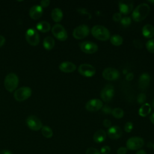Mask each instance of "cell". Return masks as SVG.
Segmentation results:
<instances>
[{
	"mask_svg": "<svg viewBox=\"0 0 154 154\" xmlns=\"http://www.w3.org/2000/svg\"><path fill=\"white\" fill-rule=\"evenodd\" d=\"M150 12V7L146 3L139 4L133 11L132 17L134 21L140 22L144 20Z\"/></svg>",
	"mask_w": 154,
	"mask_h": 154,
	"instance_id": "obj_1",
	"label": "cell"
},
{
	"mask_svg": "<svg viewBox=\"0 0 154 154\" xmlns=\"http://www.w3.org/2000/svg\"><path fill=\"white\" fill-rule=\"evenodd\" d=\"M91 32L93 36L99 40L106 41L110 37V32L109 30L102 25H97L94 26L91 28Z\"/></svg>",
	"mask_w": 154,
	"mask_h": 154,
	"instance_id": "obj_2",
	"label": "cell"
},
{
	"mask_svg": "<svg viewBox=\"0 0 154 154\" xmlns=\"http://www.w3.org/2000/svg\"><path fill=\"white\" fill-rule=\"evenodd\" d=\"M19 84V78L14 73L8 74L4 80V86L8 91H14L17 87Z\"/></svg>",
	"mask_w": 154,
	"mask_h": 154,
	"instance_id": "obj_3",
	"label": "cell"
},
{
	"mask_svg": "<svg viewBox=\"0 0 154 154\" xmlns=\"http://www.w3.org/2000/svg\"><path fill=\"white\" fill-rule=\"evenodd\" d=\"M144 144V140L139 137L129 138L126 141V148L131 150H140Z\"/></svg>",
	"mask_w": 154,
	"mask_h": 154,
	"instance_id": "obj_4",
	"label": "cell"
},
{
	"mask_svg": "<svg viewBox=\"0 0 154 154\" xmlns=\"http://www.w3.org/2000/svg\"><path fill=\"white\" fill-rule=\"evenodd\" d=\"M32 91L29 87H22L16 90L14 93L15 99L19 102L23 101L29 98L31 95Z\"/></svg>",
	"mask_w": 154,
	"mask_h": 154,
	"instance_id": "obj_5",
	"label": "cell"
},
{
	"mask_svg": "<svg viewBox=\"0 0 154 154\" xmlns=\"http://www.w3.org/2000/svg\"><path fill=\"white\" fill-rule=\"evenodd\" d=\"M53 35L59 40L64 41L67 38V33L64 28L60 24H55L52 28Z\"/></svg>",
	"mask_w": 154,
	"mask_h": 154,
	"instance_id": "obj_6",
	"label": "cell"
},
{
	"mask_svg": "<svg viewBox=\"0 0 154 154\" xmlns=\"http://www.w3.org/2000/svg\"><path fill=\"white\" fill-rule=\"evenodd\" d=\"M25 38L27 42L31 45L35 46L39 43V35L35 29H28L26 32Z\"/></svg>",
	"mask_w": 154,
	"mask_h": 154,
	"instance_id": "obj_7",
	"label": "cell"
},
{
	"mask_svg": "<svg viewBox=\"0 0 154 154\" xmlns=\"http://www.w3.org/2000/svg\"><path fill=\"white\" fill-rule=\"evenodd\" d=\"M89 28L86 25H81L76 27L73 31V36L76 39H82L89 34Z\"/></svg>",
	"mask_w": 154,
	"mask_h": 154,
	"instance_id": "obj_8",
	"label": "cell"
},
{
	"mask_svg": "<svg viewBox=\"0 0 154 154\" xmlns=\"http://www.w3.org/2000/svg\"><path fill=\"white\" fill-rule=\"evenodd\" d=\"M80 48L82 52L86 54H94L98 50L97 45L92 42L84 41L79 45Z\"/></svg>",
	"mask_w": 154,
	"mask_h": 154,
	"instance_id": "obj_9",
	"label": "cell"
},
{
	"mask_svg": "<svg viewBox=\"0 0 154 154\" xmlns=\"http://www.w3.org/2000/svg\"><path fill=\"white\" fill-rule=\"evenodd\" d=\"M114 96V87L111 84H107L102 88L100 92V97L105 102L111 100Z\"/></svg>",
	"mask_w": 154,
	"mask_h": 154,
	"instance_id": "obj_10",
	"label": "cell"
},
{
	"mask_svg": "<svg viewBox=\"0 0 154 154\" xmlns=\"http://www.w3.org/2000/svg\"><path fill=\"white\" fill-rule=\"evenodd\" d=\"M26 123L29 128L33 131H38L43 127L40 120L35 116H29L26 120Z\"/></svg>",
	"mask_w": 154,
	"mask_h": 154,
	"instance_id": "obj_11",
	"label": "cell"
},
{
	"mask_svg": "<svg viewBox=\"0 0 154 154\" xmlns=\"http://www.w3.org/2000/svg\"><path fill=\"white\" fill-rule=\"evenodd\" d=\"M119 72L113 67H107L102 72V76L108 81L116 80L119 78Z\"/></svg>",
	"mask_w": 154,
	"mask_h": 154,
	"instance_id": "obj_12",
	"label": "cell"
},
{
	"mask_svg": "<svg viewBox=\"0 0 154 154\" xmlns=\"http://www.w3.org/2000/svg\"><path fill=\"white\" fill-rule=\"evenodd\" d=\"M78 72L82 76L91 77L96 73L95 68L89 64H82L78 67Z\"/></svg>",
	"mask_w": 154,
	"mask_h": 154,
	"instance_id": "obj_13",
	"label": "cell"
},
{
	"mask_svg": "<svg viewBox=\"0 0 154 154\" xmlns=\"http://www.w3.org/2000/svg\"><path fill=\"white\" fill-rule=\"evenodd\" d=\"M103 106V102L99 99H93L88 100L86 105L85 108L87 111L90 112L97 111L101 109Z\"/></svg>",
	"mask_w": 154,
	"mask_h": 154,
	"instance_id": "obj_14",
	"label": "cell"
},
{
	"mask_svg": "<svg viewBox=\"0 0 154 154\" xmlns=\"http://www.w3.org/2000/svg\"><path fill=\"white\" fill-rule=\"evenodd\" d=\"M120 13L123 14L130 13L133 9V2L130 0H122L119 2Z\"/></svg>",
	"mask_w": 154,
	"mask_h": 154,
	"instance_id": "obj_15",
	"label": "cell"
},
{
	"mask_svg": "<svg viewBox=\"0 0 154 154\" xmlns=\"http://www.w3.org/2000/svg\"><path fill=\"white\" fill-rule=\"evenodd\" d=\"M123 134L122 129L118 126H112L108 128L107 135L109 138L112 140H117L120 138Z\"/></svg>",
	"mask_w": 154,
	"mask_h": 154,
	"instance_id": "obj_16",
	"label": "cell"
},
{
	"mask_svg": "<svg viewBox=\"0 0 154 154\" xmlns=\"http://www.w3.org/2000/svg\"><path fill=\"white\" fill-rule=\"evenodd\" d=\"M150 81V76L147 73H142L138 80V85L141 89L144 90L147 88L149 85Z\"/></svg>",
	"mask_w": 154,
	"mask_h": 154,
	"instance_id": "obj_17",
	"label": "cell"
},
{
	"mask_svg": "<svg viewBox=\"0 0 154 154\" xmlns=\"http://www.w3.org/2000/svg\"><path fill=\"white\" fill-rule=\"evenodd\" d=\"M76 66L75 64L69 61H64L59 65L60 70L64 73H71L75 70Z\"/></svg>",
	"mask_w": 154,
	"mask_h": 154,
	"instance_id": "obj_18",
	"label": "cell"
},
{
	"mask_svg": "<svg viewBox=\"0 0 154 154\" xmlns=\"http://www.w3.org/2000/svg\"><path fill=\"white\" fill-rule=\"evenodd\" d=\"M43 10L42 7L40 5H34L32 6L29 11V14L30 17L34 20L38 19L42 16Z\"/></svg>",
	"mask_w": 154,
	"mask_h": 154,
	"instance_id": "obj_19",
	"label": "cell"
},
{
	"mask_svg": "<svg viewBox=\"0 0 154 154\" xmlns=\"http://www.w3.org/2000/svg\"><path fill=\"white\" fill-rule=\"evenodd\" d=\"M106 133L103 129L97 130L93 135V140L97 143H101L105 140Z\"/></svg>",
	"mask_w": 154,
	"mask_h": 154,
	"instance_id": "obj_20",
	"label": "cell"
},
{
	"mask_svg": "<svg viewBox=\"0 0 154 154\" xmlns=\"http://www.w3.org/2000/svg\"><path fill=\"white\" fill-rule=\"evenodd\" d=\"M143 35L146 38H152L154 36V26L150 24L145 25L142 29Z\"/></svg>",
	"mask_w": 154,
	"mask_h": 154,
	"instance_id": "obj_21",
	"label": "cell"
},
{
	"mask_svg": "<svg viewBox=\"0 0 154 154\" xmlns=\"http://www.w3.org/2000/svg\"><path fill=\"white\" fill-rule=\"evenodd\" d=\"M63 12L60 8H55L51 12V17L54 21L60 22L63 18Z\"/></svg>",
	"mask_w": 154,
	"mask_h": 154,
	"instance_id": "obj_22",
	"label": "cell"
},
{
	"mask_svg": "<svg viewBox=\"0 0 154 154\" xmlns=\"http://www.w3.org/2000/svg\"><path fill=\"white\" fill-rule=\"evenodd\" d=\"M151 111V106L149 103H146L143 104L138 111V114L141 117H146L149 114Z\"/></svg>",
	"mask_w": 154,
	"mask_h": 154,
	"instance_id": "obj_23",
	"label": "cell"
},
{
	"mask_svg": "<svg viewBox=\"0 0 154 154\" xmlns=\"http://www.w3.org/2000/svg\"><path fill=\"white\" fill-rule=\"evenodd\" d=\"M55 45L54 39L51 36H47L43 40V46L47 50L52 49Z\"/></svg>",
	"mask_w": 154,
	"mask_h": 154,
	"instance_id": "obj_24",
	"label": "cell"
},
{
	"mask_svg": "<svg viewBox=\"0 0 154 154\" xmlns=\"http://www.w3.org/2000/svg\"><path fill=\"white\" fill-rule=\"evenodd\" d=\"M37 29L42 32H46L51 29L49 23L46 21H41L37 24Z\"/></svg>",
	"mask_w": 154,
	"mask_h": 154,
	"instance_id": "obj_25",
	"label": "cell"
},
{
	"mask_svg": "<svg viewBox=\"0 0 154 154\" xmlns=\"http://www.w3.org/2000/svg\"><path fill=\"white\" fill-rule=\"evenodd\" d=\"M123 38L122 36L118 34L113 35L110 38L111 43L114 46H120L123 43Z\"/></svg>",
	"mask_w": 154,
	"mask_h": 154,
	"instance_id": "obj_26",
	"label": "cell"
},
{
	"mask_svg": "<svg viewBox=\"0 0 154 154\" xmlns=\"http://www.w3.org/2000/svg\"><path fill=\"white\" fill-rule=\"evenodd\" d=\"M42 135L48 138H51L53 135V131L51 128L48 126H44L42 128Z\"/></svg>",
	"mask_w": 154,
	"mask_h": 154,
	"instance_id": "obj_27",
	"label": "cell"
},
{
	"mask_svg": "<svg viewBox=\"0 0 154 154\" xmlns=\"http://www.w3.org/2000/svg\"><path fill=\"white\" fill-rule=\"evenodd\" d=\"M111 114L115 118L121 119L123 117L124 112L122 109H121L120 108H114L113 109H112Z\"/></svg>",
	"mask_w": 154,
	"mask_h": 154,
	"instance_id": "obj_28",
	"label": "cell"
},
{
	"mask_svg": "<svg viewBox=\"0 0 154 154\" xmlns=\"http://www.w3.org/2000/svg\"><path fill=\"white\" fill-rule=\"evenodd\" d=\"M146 47L148 51L154 54V38L148 40L146 43Z\"/></svg>",
	"mask_w": 154,
	"mask_h": 154,
	"instance_id": "obj_29",
	"label": "cell"
},
{
	"mask_svg": "<svg viewBox=\"0 0 154 154\" xmlns=\"http://www.w3.org/2000/svg\"><path fill=\"white\" fill-rule=\"evenodd\" d=\"M121 24L124 26H129L131 23V19L129 17H124L120 20Z\"/></svg>",
	"mask_w": 154,
	"mask_h": 154,
	"instance_id": "obj_30",
	"label": "cell"
},
{
	"mask_svg": "<svg viewBox=\"0 0 154 154\" xmlns=\"http://www.w3.org/2000/svg\"><path fill=\"white\" fill-rule=\"evenodd\" d=\"M133 129V124L132 122H128L126 123V124L125 125V126H124V130L126 132H128V133H129L132 131Z\"/></svg>",
	"mask_w": 154,
	"mask_h": 154,
	"instance_id": "obj_31",
	"label": "cell"
},
{
	"mask_svg": "<svg viewBox=\"0 0 154 154\" xmlns=\"http://www.w3.org/2000/svg\"><path fill=\"white\" fill-rule=\"evenodd\" d=\"M146 100V96L144 93H140L137 97V102L140 104L143 103Z\"/></svg>",
	"mask_w": 154,
	"mask_h": 154,
	"instance_id": "obj_32",
	"label": "cell"
},
{
	"mask_svg": "<svg viewBox=\"0 0 154 154\" xmlns=\"http://www.w3.org/2000/svg\"><path fill=\"white\" fill-rule=\"evenodd\" d=\"M85 154H101V153L97 149L94 147H90L87 149L85 152Z\"/></svg>",
	"mask_w": 154,
	"mask_h": 154,
	"instance_id": "obj_33",
	"label": "cell"
},
{
	"mask_svg": "<svg viewBox=\"0 0 154 154\" xmlns=\"http://www.w3.org/2000/svg\"><path fill=\"white\" fill-rule=\"evenodd\" d=\"M111 151V149L108 146H104L100 149V153L101 154H108Z\"/></svg>",
	"mask_w": 154,
	"mask_h": 154,
	"instance_id": "obj_34",
	"label": "cell"
},
{
	"mask_svg": "<svg viewBox=\"0 0 154 154\" xmlns=\"http://www.w3.org/2000/svg\"><path fill=\"white\" fill-rule=\"evenodd\" d=\"M133 43H134V45L135 46V47H136L137 48L140 49V48H141V47L143 46V43L141 42V40L139 39H135L133 41Z\"/></svg>",
	"mask_w": 154,
	"mask_h": 154,
	"instance_id": "obj_35",
	"label": "cell"
},
{
	"mask_svg": "<svg viewBox=\"0 0 154 154\" xmlns=\"http://www.w3.org/2000/svg\"><path fill=\"white\" fill-rule=\"evenodd\" d=\"M113 20L118 22L122 19V14L120 13H116L112 16Z\"/></svg>",
	"mask_w": 154,
	"mask_h": 154,
	"instance_id": "obj_36",
	"label": "cell"
},
{
	"mask_svg": "<svg viewBox=\"0 0 154 154\" xmlns=\"http://www.w3.org/2000/svg\"><path fill=\"white\" fill-rule=\"evenodd\" d=\"M128 149L125 147H120L117 150V154H126L127 153Z\"/></svg>",
	"mask_w": 154,
	"mask_h": 154,
	"instance_id": "obj_37",
	"label": "cell"
},
{
	"mask_svg": "<svg viewBox=\"0 0 154 154\" xmlns=\"http://www.w3.org/2000/svg\"><path fill=\"white\" fill-rule=\"evenodd\" d=\"M102 111L106 114H109L111 112V109L109 106H108V105H104L103 106H102Z\"/></svg>",
	"mask_w": 154,
	"mask_h": 154,
	"instance_id": "obj_38",
	"label": "cell"
},
{
	"mask_svg": "<svg viewBox=\"0 0 154 154\" xmlns=\"http://www.w3.org/2000/svg\"><path fill=\"white\" fill-rule=\"evenodd\" d=\"M103 125L105 128H110L111 125V122L108 119H105L103 121Z\"/></svg>",
	"mask_w": 154,
	"mask_h": 154,
	"instance_id": "obj_39",
	"label": "cell"
},
{
	"mask_svg": "<svg viewBox=\"0 0 154 154\" xmlns=\"http://www.w3.org/2000/svg\"><path fill=\"white\" fill-rule=\"evenodd\" d=\"M50 4V1L49 0H42L40 2V5L42 7H46Z\"/></svg>",
	"mask_w": 154,
	"mask_h": 154,
	"instance_id": "obj_40",
	"label": "cell"
},
{
	"mask_svg": "<svg viewBox=\"0 0 154 154\" xmlns=\"http://www.w3.org/2000/svg\"><path fill=\"white\" fill-rule=\"evenodd\" d=\"M134 78V75L132 73H128V75H126V79L128 80V81H131Z\"/></svg>",
	"mask_w": 154,
	"mask_h": 154,
	"instance_id": "obj_41",
	"label": "cell"
},
{
	"mask_svg": "<svg viewBox=\"0 0 154 154\" xmlns=\"http://www.w3.org/2000/svg\"><path fill=\"white\" fill-rule=\"evenodd\" d=\"M5 41V38L3 36L0 35V47H1L4 44Z\"/></svg>",
	"mask_w": 154,
	"mask_h": 154,
	"instance_id": "obj_42",
	"label": "cell"
},
{
	"mask_svg": "<svg viewBox=\"0 0 154 154\" xmlns=\"http://www.w3.org/2000/svg\"><path fill=\"white\" fill-rule=\"evenodd\" d=\"M0 154H12V153L8 150H3L0 151Z\"/></svg>",
	"mask_w": 154,
	"mask_h": 154,
	"instance_id": "obj_43",
	"label": "cell"
},
{
	"mask_svg": "<svg viewBox=\"0 0 154 154\" xmlns=\"http://www.w3.org/2000/svg\"><path fill=\"white\" fill-rule=\"evenodd\" d=\"M135 154H147L146 151L144 150H143V149H140L138 150Z\"/></svg>",
	"mask_w": 154,
	"mask_h": 154,
	"instance_id": "obj_44",
	"label": "cell"
},
{
	"mask_svg": "<svg viewBox=\"0 0 154 154\" xmlns=\"http://www.w3.org/2000/svg\"><path fill=\"white\" fill-rule=\"evenodd\" d=\"M150 120L151 122L154 125V112L152 114V115L150 116Z\"/></svg>",
	"mask_w": 154,
	"mask_h": 154,
	"instance_id": "obj_45",
	"label": "cell"
},
{
	"mask_svg": "<svg viewBox=\"0 0 154 154\" xmlns=\"http://www.w3.org/2000/svg\"><path fill=\"white\" fill-rule=\"evenodd\" d=\"M147 146L148 147L150 148V147H152V144L150 142H148L147 144Z\"/></svg>",
	"mask_w": 154,
	"mask_h": 154,
	"instance_id": "obj_46",
	"label": "cell"
},
{
	"mask_svg": "<svg viewBox=\"0 0 154 154\" xmlns=\"http://www.w3.org/2000/svg\"><path fill=\"white\" fill-rule=\"evenodd\" d=\"M152 106H153V107L154 108V99H153V102H152Z\"/></svg>",
	"mask_w": 154,
	"mask_h": 154,
	"instance_id": "obj_47",
	"label": "cell"
},
{
	"mask_svg": "<svg viewBox=\"0 0 154 154\" xmlns=\"http://www.w3.org/2000/svg\"><path fill=\"white\" fill-rule=\"evenodd\" d=\"M149 2L151 3H154V1H149Z\"/></svg>",
	"mask_w": 154,
	"mask_h": 154,
	"instance_id": "obj_48",
	"label": "cell"
},
{
	"mask_svg": "<svg viewBox=\"0 0 154 154\" xmlns=\"http://www.w3.org/2000/svg\"><path fill=\"white\" fill-rule=\"evenodd\" d=\"M153 150H154V144H153Z\"/></svg>",
	"mask_w": 154,
	"mask_h": 154,
	"instance_id": "obj_49",
	"label": "cell"
}]
</instances>
